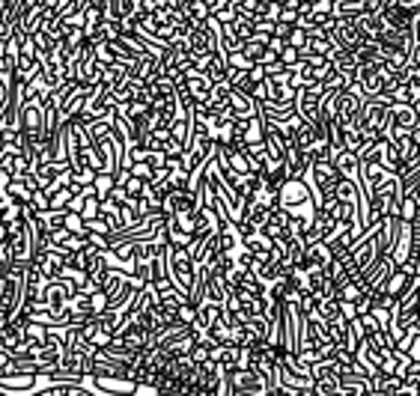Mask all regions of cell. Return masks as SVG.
Wrapping results in <instances>:
<instances>
[{
  "instance_id": "6da1fadb",
  "label": "cell",
  "mask_w": 420,
  "mask_h": 396,
  "mask_svg": "<svg viewBox=\"0 0 420 396\" xmlns=\"http://www.w3.org/2000/svg\"><path fill=\"white\" fill-rule=\"evenodd\" d=\"M310 200H313V191L307 188V182H304L301 176L286 179L283 188L277 191V206H283V209H295V206L310 203ZM313 203H316V200H313Z\"/></svg>"
},
{
  "instance_id": "7a4b0ae2",
  "label": "cell",
  "mask_w": 420,
  "mask_h": 396,
  "mask_svg": "<svg viewBox=\"0 0 420 396\" xmlns=\"http://www.w3.org/2000/svg\"><path fill=\"white\" fill-rule=\"evenodd\" d=\"M182 80H185L188 93H191V98H194L197 104L206 102V96H209V89H212V78L206 75V72H197V69H191V72H188V75H185Z\"/></svg>"
},
{
  "instance_id": "3957f363",
  "label": "cell",
  "mask_w": 420,
  "mask_h": 396,
  "mask_svg": "<svg viewBox=\"0 0 420 396\" xmlns=\"http://www.w3.org/2000/svg\"><path fill=\"white\" fill-rule=\"evenodd\" d=\"M230 111L236 120H250V116H256V102L250 98L247 93H241V89H230Z\"/></svg>"
},
{
  "instance_id": "277c9868",
  "label": "cell",
  "mask_w": 420,
  "mask_h": 396,
  "mask_svg": "<svg viewBox=\"0 0 420 396\" xmlns=\"http://www.w3.org/2000/svg\"><path fill=\"white\" fill-rule=\"evenodd\" d=\"M265 42L268 39H259V36H254V39H247V42H241V54L250 60V63H256V66H263V60H265Z\"/></svg>"
},
{
  "instance_id": "5b68a950",
  "label": "cell",
  "mask_w": 420,
  "mask_h": 396,
  "mask_svg": "<svg viewBox=\"0 0 420 396\" xmlns=\"http://www.w3.org/2000/svg\"><path fill=\"white\" fill-rule=\"evenodd\" d=\"M116 188V179H113V173H98L96 176V182H93V191H96V197L98 200H104L107 194H111Z\"/></svg>"
},
{
  "instance_id": "8992f818",
  "label": "cell",
  "mask_w": 420,
  "mask_h": 396,
  "mask_svg": "<svg viewBox=\"0 0 420 396\" xmlns=\"http://www.w3.org/2000/svg\"><path fill=\"white\" fill-rule=\"evenodd\" d=\"M30 206H33L36 214H42V212L51 209V197L45 194V191H33V194H30Z\"/></svg>"
},
{
  "instance_id": "52a82bcc",
  "label": "cell",
  "mask_w": 420,
  "mask_h": 396,
  "mask_svg": "<svg viewBox=\"0 0 420 396\" xmlns=\"http://www.w3.org/2000/svg\"><path fill=\"white\" fill-rule=\"evenodd\" d=\"M129 173L143 179V182H149V179H152V167L146 164V161H134V164H129Z\"/></svg>"
},
{
  "instance_id": "ba28073f",
  "label": "cell",
  "mask_w": 420,
  "mask_h": 396,
  "mask_svg": "<svg viewBox=\"0 0 420 396\" xmlns=\"http://www.w3.org/2000/svg\"><path fill=\"white\" fill-rule=\"evenodd\" d=\"M280 60H283V66H286V69H295V66L301 63V54L295 51V48H289V45H286L283 54H280Z\"/></svg>"
},
{
  "instance_id": "9c48e42d",
  "label": "cell",
  "mask_w": 420,
  "mask_h": 396,
  "mask_svg": "<svg viewBox=\"0 0 420 396\" xmlns=\"http://www.w3.org/2000/svg\"><path fill=\"white\" fill-rule=\"evenodd\" d=\"M277 21L295 27V24H298V12H295V9H286V6H280V15H277Z\"/></svg>"
},
{
  "instance_id": "30bf717a",
  "label": "cell",
  "mask_w": 420,
  "mask_h": 396,
  "mask_svg": "<svg viewBox=\"0 0 420 396\" xmlns=\"http://www.w3.org/2000/svg\"><path fill=\"white\" fill-rule=\"evenodd\" d=\"M310 12H316V15H334V3H331V0H316V3L310 6Z\"/></svg>"
},
{
  "instance_id": "8fae6325",
  "label": "cell",
  "mask_w": 420,
  "mask_h": 396,
  "mask_svg": "<svg viewBox=\"0 0 420 396\" xmlns=\"http://www.w3.org/2000/svg\"><path fill=\"white\" fill-rule=\"evenodd\" d=\"M397 3H399V6H417L420 0H397Z\"/></svg>"
},
{
  "instance_id": "7c38bea8",
  "label": "cell",
  "mask_w": 420,
  "mask_h": 396,
  "mask_svg": "<svg viewBox=\"0 0 420 396\" xmlns=\"http://www.w3.org/2000/svg\"><path fill=\"white\" fill-rule=\"evenodd\" d=\"M411 107H415V113L420 116V98H417V102H415V104H411Z\"/></svg>"
},
{
  "instance_id": "4fadbf2b",
  "label": "cell",
  "mask_w": 420,
  "mask_h": 396,
  "mask_svg": "<svg viewBox=\"0 0 420 396\" xmlns=\"http://www.w3.org/2000/svg\"><path fill=\"white\" fill-rule=\"evenodd\" d=\"M272 3H277V6H283V3H286V0H272Z\"/></svg>"
}]
</instances>
